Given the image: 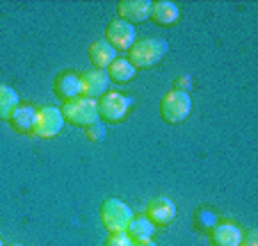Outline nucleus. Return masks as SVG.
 <instances>
[{
  "label": "nucleus",
  "mask_w": 258,
  "mask_h": 246,
  "mask_svg": "<svg viewBox=\"0 0 258 246\" xmlns=\"http://www.w3.org/2000/svg\"><path fill=\"white\" fill-rule=\"evenodd\" d=\"M167 50H169V44L165 39H142V41H135V46L131 48L128 62L135 68H151L165 57Z\"/></svg>",
  "instance_id": "obj_1"
},
{
  "label": "nucleus",
  "mask_w": 258,
  "mask_h": 246,
  "mask_svg": "<svg viewBox=\"0 0 258 246\" xmlns=\"http://www.w3.org/2000/svg\"><path fill=\"white\" fill-rule=\"evenodd\" d=\"M59 110H62V114H64V121L73 123V126L87 128L98 121V101L87 98V96L71 98V101H67Z\"/></svg>",
  "instance_id": "obj_2"
},
{
  "label": "nucleus",
  "mask_w": 258,
  "mask_h": 246,
  "mask_svg": "<svg viewBox=\"0 0 258 246\" xmlns=\"http://www.w3.org/2000/svg\"><path fill=\"white\" fill-rule=\"evenodd\" d=\"M101 221L110 232H126L133 221L131 205H126L121 198H107L101 208Z\"/></svg>",
  "instance_id": "obj_3"
},
{
  "label": "nucleus",
  "mask_w": 258,
  "mask_h": 246,
  "mask_svg": "<svg viewBox=\"0 0 258 246\" xmlns=\"http://www.w3.org/2000/svg\"><path fill=\"white\" fill-rule=\"evenodd\" d=\"M192 112V98L187 92H178V89H171L169 94H165L160 103V114L167 123H180L185 121Z\"/></svg>",
  "instance_id": "obj_4"
},
{
  "label": "nucleus",
  "mask_w": 258,
  "mask_h": 246,
  "mask_svg": "<svg viewBox=\"0 0 258 246\" xmlns=\"http://www.w3.org/2000/svg\"><path fill=\"white\" fill-rule=\"evenodd\" d=\"M64 114L59 107L46 105L39 107V112L34 114V123H32V135L34 137H44V139H50V137H57L64 128Z\"/></svg>",
  "instance_id": "obj_5"
},
{
  "label": "nucleus",
  "mask_w": 258,
  "mask_h": 246,
  "mask_svg": "<svg viewBox=\"0 0 258 246\" xmlns=\"http://www.w3.org/2000/svg\"><path fill=\"white\" fill-rule=\"evenodd\" d=\"M105 41L112 46L114 50H131L137 41V30L135 25L126 23V21L117 19L112 23L107 25V32H105Z\"/></svg>",
  "instance_id": "obj_6"
},
{
  "label": "nucleus",
  "mask_w": 258,
  "mask_h": 246,
  "mask_svg": "<svg viewBox=\"0 0 258 246\" xmlns=\"http://www.w3.org/2000/svg\"><path fill=\"white\" fill-rule=\"evenodd\" d=\"M131 105H133L131 96H123L119 92H107L98 101V116H103L107 121H121L126 116V112L131 110Z\"/></svg>",
  "instance_id": "obj_7"
},
{
  "label": "nucleus",
  "mask_w": 258,
  "mask_h": 246,
  "mask_svg": "<svg viewBox=\"0 0 258 246\" xmlns=\"http://www.w3.org/2000/svg\"><path fill=\"white\" fill-rule=\"evenodd\" d=\"M80 82H83V96L94 98V101L105 96L107 89H110V75L103 68H89V71H85L80 75Z\"/></svg>",
  "instance_id": "obj_8"
},
{
  "label": "nucleus",
  "mask_w": 258,
  "mask_h": 246,
  "mask_svg": "<svg viewBox=\"0 0 258 246\" xmlns=\"http://www.w3.org/2000/svg\"><path fill=\"white\" fill-rule=\"evenodd\" d=\"M146 217L153 226H169L176 219V203L167 196H158L153 201H149L146 205Z\"/></svg>",
  "instance_id": "obj_9"
},
{
  "label": "nucleus",
  "mask_w": 258,
  "mask_h": 246,
  "mask_svg": "<svg viewBox=\"0 0 258 246\" xmlns=\"http://www.w3.org/2000/svg\"><path fill=\"white\" fill-rule=\"evenodd\" d=\"M117 12H119V19L131 23V25L144 23L146 19H151L153 3L151 0H121Z\"/></svg>",
  "instance_id": "obj_10"
},
{
  "label": "nucleus",
  "mask_w": 258,
  "mask_h": 246,
  "mask_svg": "<svg viewBox=\"0 0 258 246\" xmlns=\"http://www.w3.org/2000/svg\"><path fill=\"white\" fill-rule=\"evenodd\" d=\"M210 239H213L215 246H240L242 244V230H240L235 223L222 221L213 228Z\"/></svg>",
  "instance_id": "obj_11"
},
{
  "label": "nucleus",
  "mask_w": 258,
  "mask_h": 246,
  "mask_svg": "<svg viewBox=\"0 0 258 246\" xmlns=\"http://www.w3.org/2000/svg\"><path fill=\"white\" fill-rule=\"evenodd\" d=\"M89 59H92V64H96V68L105 71V68L117 59V50L107 44L105 39H101V41H94V44L89 46Z\"/></svg>",
  "instance_id": "obj_12"
},
{
  "label": "nucleus",
  "mask_w": 258,
  "mask_h": 246,
  "mask_svg": "<svg viewBox=\"0 0 258 246\" xmlns=\"http://www.w3.org/2000/svg\"><path fill=\"white\" fill-rule=\"evenodd\" d=\"M55 92H57L64 101L83 96V82H80V75H76V73H64V75H59L57 82H55Z\"/></svg>",
  "instance_id": "obj_13"
},
{
  "label": "nucleus",
  "mask_w": 258,
  "mask_h": 246,
  "mask_svg": "<svg viewBox=\"0 0 258 246\" xmlns=\"http://www.w3.org/2000/svg\"><path fill=\"white\" fill-rule=\"evenodd\" d=\"M180 16V10L176 3H171V0H158V3H153V12H151V19H156L160 25H171L176 23Z\"/></svg>",
  "instance_id": "obj_14"
},
{
  "label": "nucleus",
  "mask_w": 258,
  "mask_h": 246,
  "mask_svg": "<svg viewBox=\"0 0 258 246\" xmlns=\"http://www.w3.org/2000/svg\"><path fill=\"white\" fill-rule=\"evenodd\" d=\"M128 235H131L133 241H149L153 239V232H156V226L149 221V217H133L131 226H128Z\"/></svg>",
  "instance_id": "obj_15"
},
{
  "label": "nucleus",
  "mask_w": 258,
  "mask_h": 246,
  "mask_svg": "<svg viewBox=\"0 0 258 246\" xmlns=\"http://www.w3.org/2000/svg\"><path fill=\"white\" fill-rule=\"evenodd\" d=\"M135 73H137V68L133 66L128 59H123V57H117L112 64H110V66H107V75H110V80L121 82V85L131 82L133 77H135Z\"/></svg>",
  "instance_id": "obj_16"
},
{
  "label": "nucleus",
  "mask_w": 258,
  "mask_h": 246,
  "mask_svg": "<svg viewBox=\"0 0 258 246\" xmlns=\"http://www.w3.org/2000/svg\"><path fill=\"white\" fill-rule=\"evenodd\" d=\"M34 114H37V110L30 105H19L14 110V114L10 116L12 126L16 128L19 132H32V123H34Z\"/></svg>",
  "instance_id": "obj_17"
},
{
  "label": "nucleus",
  "mask_w": 258,
  "mask_h": 246,
  "mask_svg": "<svg viewBox=\"0 0 258 246\" xmlns=\"http://www.w3.org/2000/svg\"><path fill=\"white\" fill-rule=\"evenodd\" d=\"M19 107V94L10 85H0V119H10Z\"/></svg>",
  "instance_id": "obj_18"
},
{
  "label": "nucleus",
  "mask_w": 258,
  "mask_h": 246,
  "mask_svg": "<svg viewBox=\"0 0 258 246\" xmlns=\"http://www.w3.org/2000/svg\"><path fill=\"white\" fill-rule=\"evenodd\" d=\"M135 241L131 239V235L128 232H110V237H107L105 246H133Z\"/></svg>",
  "instance_id": "obj_19"
},
{
  "label": "nucleus",
  "mask_w": 258,
  "mask_h": 246,
  "mask_svg": "<svg viewBox=\"0 0 258 246\" xmlns=\"http://www.w3.org/2000/svg\"><path fill=\"white\" fill-rule=\"evenodd\" d=\"M87 137L92 141H103V137H105V126H103L101 121H96V123L87 126Z\"/></svg>",
  "instance_id": "obj_20"
},
{
  "label": "nucleus",
  "mask_w": 258,
  "mask_h": 246,
  "mask_svg": "<svg viewBox=\"0 0 258 246\" xmlns=\"http://www.w3.org/2000/svg\"><path fill=\"white\" fill-rule=\"evenodd\" d=\"M240 246H258V235H256V230L242 232V244H240Z\"/></svg>",
  "instance_id": "obj_21"
},
{
  "label": "nucleus",
  "mask_w": 258,
  "mask_h": 246,
  "mask_svg": "<svg viewBox=\"0 0 258 246\" xmlns=\"http://www.w3.org/2000/svg\"><path fill=\"white\" fill-rule=\"evenodd\" d=\"M187 87H190V80H187V77H178V80H176V89H178V92H187Z\"/></svg>",
  "instance_id": "obj_22"
},
{
  "label": "nucleus",
  "mask_w": 258,
  "mask_h": 246,
  "mask_svg": "<svg viewBox=\"0 0 258 246\" xmlns=\"http://www.w3.org/2000/svg\"><path fill=\"white\" fill-rule=\"evenodd\" d=\"M133 246H158V244H156L153 239H149V241H135Z\"/></svg>",
  "instance_id": "obj_23"
},
{
  "label": "nucleus",
  "mask_w": 258,
  "mask_h": 246,
  "mask_svg": "<svg viewBox=\"0 0 258 246\" xmlns=\"http://www.w3.org/2000/svg\"><path fill=\"white\" fill-rule=\"evenodd\" d=\"M10 246H25V244H10Z\"/></svg>",
  "instance_id": "obj_24"
},
{
  "label": "nucleus",
  "mask_w": 258,
  "mask_h": 246,
  "mask_svg": "<svg viewBox=\"0 0 258 246\" xmlns=\"http://www.w3.org/2000/svg\"><path fill=\"white\" fill-rule=\"evenodd\" d=\"M0 246H5V244H3V239H0Z\"/></svg>",
  "instance_id": "obj_25"
}]
</instances>
